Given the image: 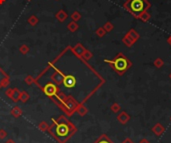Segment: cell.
I'll return each mask as SVG.
<instances>
[{"instance_id": "obj_1", "label": "cell", "mask_w": 171, "mask_h": 143, "mask_svg": "<svg viewBox=\"0 0 171 143\" xmlns=\"http://www.w3.org/2000/svg\"><path fill=\"white\" fill-rule=\"evenodd\" d=\"M71 61L72 63H69L67 51L55 60L51 65L55 72L48 82L54 83L56 86L62 85L64 89L59 96H65V93H67L68 97L73 98L77 103L81 104L103 84L104 79L74 52H72Z\"/></svg>"}, {"instance_id": "obj_2", "label": "cell", "mask_w": 171, "mask_h": 143, "mask_svg": "<svg viewBox=\"0 0 171 143\" xmlns=\"http://www.w3.org/2000/svg\"><path fill=\"white\" fill-rule=\"evenodd\" d=\"M53 120V125L49 127L48 132L59 143H65L76 132V127L65 117L61 116L57 120Z\"/></svg>"}, {"instance_id": "obj_3", "label": "cell", "mask_w": 171, "mask_h": 143, "mask_svg": "<svg viewBox=\"0 0 171 143\" xmlns=\"http://www.w3.org/2000/svg\"><path fill=\"white\" fill-rule=\"evenodd\" d=\"M104 62H106L113 68V70L116 72L118 75L122 76L124 75L127 70L132 67V62L127 58L123 53H118L112 60H107L105 59Z\"/></svg>"}, {"instance_id": "obj_4", "label": "cell", "mask_w": 171, "mask_h": 143, "mask_svg": "<svg viewBox=\"0 0 171 143\" xmlns=\"http://www.w3.org/2000/svg\"><path fill=\"white\" fill-rule=\"evenodd\" d=\"M150 6L148 0H127L124 3V8L135 18H138L143 12L147 11Z\"/></svg>"}, {"instance_id": "obj_5", "label": "cell", "mask_w": 171, "mask_h": 143, "mask_svg": "<svg viewBox=\"0 0 171 143\" xmlns=\"http://www.w3.org/2000/svg\"><path fill=\"white\" fill-rule=\"evenodd\" d=\"M43 91L47 96H50V97H54V96L57 95L58 93V88L57 86L52 82H48L46 83L45 85H43Z\"/></svg>"}, {"instance_id": "obj_6", "label": "cell", "mask_w": 171, "mask_h": 143, "mask_svg": "<svg viewBox=\"0 0 171 143\" xmlns=\"http://www.w3.org/2000/svg\"><path fill=\"white\" fill-rule=\"evenodd\" d=\"M117 120L119 121V123L125 125L130 121V115L126 111H120L117 115Z\"/></svg>"}, {"instance_id": "obj_7", "label": "cell", "mask_w": 171, "mask_h": 143, "mask_svg": "<svg viewBox=\"0 0 171 143\" xmlns=\"http://www.w3.org/2000/svg\"><path fill=\"white\" fill-rule=\"evenodd\" d=\"M151 131H152V133H153L154 135L161 136L164 132H165V128H164V126L162 125V124L156 123V124H155V125L151 128Z\"/></svg>"}, {"instance_id": "obj_8", "label": "cell", "mask_w": 171, "mask_h": 143, "mask_svg": "<svg viewBox=\"0 0 171 143\" xmlns=\"http://www.w3.org/2000/svg\"><path fill=\"white\" fill-rule=\"evenodd\" d=\"M126 35H128V36L130 37V38H131L135 43L138 41L139 37H140V35H139L138 32H137V31H136L134 28H131V29H130V30L128 31V32H127Z\"/></svg>"}, {"instance_id": "obj_9", "label": "cell", "mask_w": 171, "mask_h": 143, "mask_svg": "<svg viewBox=\"0 0 171 143\" xmlns=\"http://www.w3.org/2000/svg\"><path fill=\"white\" fill-rule=\"evenodd\" d=\"M94 143H113V142L111 141V139L106 134H102L99 136V138Z\"/></svg>"}, {"instance_id": "obj_10", "label": "cell", "mask_w": 171, "mask_h": 143, "mask_svg": "<svg viewBox=\"0 0 171 143\" xmlns=\"http://www.w3.org/2000/svg\"><path fill=\"white\" fill-rule=\"evenodd\" d=\"M122 41H123V43L124 44H125L127 47H131L132 45H134L135 44V42L133 41V40L130 38V37L128 36V35H125L123 37V39H122Z\"/></svg>"}, {"instance_id": "obj_11", "label": "cell", "mask_w": 171, "mask_h": 143, "mask_svg": "<svg viewBox=\"0 0 171 143\" xmlns=\"http://www.w3.org/2000/svg\"><path fill=\"white\" fill-rule=\"evenodd\" d=\"M77 112H78V114L80 115V116H84V115L88 112V110H87V108L81 103V104H79L78 108H77Z\"/></svg>"}, {"instance_id": "obj_12", "label": "cell", "mask_w": 171, "mask_h": 143, "mask_svg": "<svg viewBox=\"0 0 171 143\" xmlns=\"http://www.w3.org/2000/svg\"><path fill=\"white\" fill-rule=\"evenodd\" d=\"M110 110L112 111L113 113H119L120 111H121V106H120V104H118V103H113L112 105L110 106Z\"/></svg>"}, {"instance_id": "obj_13", "label": "cell", "mask_w": 171, "mask_h": 143, "mask_svg": "<svg viewBox=\"0 0 171 143\" xmlns=\"http://www.w3.org/2000/svg\"><path fill=\"white\" fill-rule=\"evenodd\" d=\"M150 16H151V15L148 13V11H145V12H143V13L138 18L140 20H142L143 22H147V21L150 19Z\"/></svg>"}, {"instance_id": "obj_14", "label": "cell", "mask_w": 171, "mask_h": 143, "mask_svg": "<svg viewBox=\"0 0 171 143\" xmlns=\"http://www.w3.org/2000/svg\"><path fill=\"white\" fill-rule=\"evenodd\" d=\"M6 81H7V76H6L5 73L0 69V87H2L4 85Z\"/></svg>"}, {"instance_id": "obj_15", "label": "cell", "mask_w": 171, "mask_h": 143, "mask_svg": "<svg viewBox=\"0 0 171 143\" xmlns=\"http://www.w3.org/2000/svg\"><path fill=\"white\" fill-rule=\"evenodd\" d=\"M153 64L156 68H161L164 65V61L161 58H156L153 62Z\"/></svg>"}, {"instance_id": "obj_16", "label": "cell", "mask_w": 171, "mask_h": 143, "mask_svg": "<svg viewBox=\"0 0 171 143\" xmlns=\"http://www.w3.org/2000/svg\"><path fill=\"white\" fill-rule=\"evenodd\" d=\"M39 127V129L41 130V131L43 132H45V131H48V129H49V126H48V124L46 123V122H41L38 125Z\"/></svg>"}, {"instance_id": "obj_17", "label": "cell", "mask_w": 171, "mask_h": 143, "mask_svg": "<svg viewBox=\"0 0 171 143\" xmlns=\"http://www.w3.org/2000/svg\"><path fill=\"white\" fill-rule=\"evenodd\" d=\"M11 113H12V115H13V116H15V117H19L20 115H21V110H20L18 107H15L14 109H12Z\"/></svg>"}, {"instance_id": "obj_18", "label": "cell", "mask_w": 171, "mask_h": 143, "mask_svg": "<svg viewBox=\"0 0 171 143\" xmlns=\"http://www.w3.org/2000/svg\"><path fill=\"white\" fill-rule=\"evenodd\" d=\"M7 137V132L4 129H0V139H5Z\"/></svg>"}, {"instance_id": "obj_19", "label": "cell", "mask_w": 171, "mask_h": 143, "mask_svg": "<svg viewBox=\"0 0 171 143\" xmlns=\"http://www.w3.org/2000/svg\"><path fill=\"white\" fill-rule=\"evenodd\" d=\"M113 29V25L111 23H106L105 24V30L106 31H111Z\"/></svg>"}, {"instance_id": "obj_20", "label": "cell", "mask_w": 171, "mask_h": 143, "mask_svg": "<svg viewBox=\"0 0 171 143\" xmlns=\"http://www.w3.org/2000/svg\"><path fill=\"white\" fill-rule=\"evenodd\" d=\"M121 143H134V141H133L131 138L127 137V138H125V139H124V140H123L122 142H121Z\"/></svg>"}, {"instance_id": "obj_21", "label": "cell", "mask_w": 171, "mask_h": 143, "mask_svg": "<svg viewBox=\"0 0 171 143\" xmlns=\"http://www.w3.org/2000/svg\"><path fill=\"white\" fill-rule=\"evenodd\" d=\"M138 143H150V141H149L147 138H142V139H140V140H139Z\"/></svg>"}, {"instance_id": "obj_22", "label": "cell", "mask_w": 171, "mask_h": 143, "mask_svg": "<svg viewBox=\"0 0 171 143\" xmlns=\"http://www.w3.org/2000/svg\"><path fill=\"white\" fill-rule=\"evenodd\" d=\"M91 56H92V54L90 53V52H86V53L84 54V57H85V59H89V58H91Z\"/></svg>"}, {"instance_id": "obj_23", "label": "cell", "mask_w": 171, "mask_h": 143, "mask_svg": "<svg viewBox=\"0 0 171 143\" xmlns=\"http://www.w3.org/2000/svg\"><path fill=\"white\" fill-rule=\"evenodd\" d=\"M97 33H98V35L102 36V35H104V34H105V30H103V29H99V30L97 31Z\"/></svg>"}, {"instance_id": "obj_24", "label": "cell", "mask_w": 171, "mask_h": 143, "mask_svg": "<svg viewBox=\"0 0 171 143\" xmlns=\"http://www.w3.org/2000/svg\"><path fill=\"white\" fill-rule=\"evenodd\" d=\"M21 98H22L23 101H25L26 99H27V94H26V93H23V94H22V97H21Z\"/></svg>"}, {"instance_id": "obj_25", "label": "cell", "mask_w": 171, "mask_h": 143, "mask_svg": "<svg viewBox=\"0 0 171 143\" xmlns=\"http://www.w3.org/2000/svg\"><path fill=\"white\" fill-rule=\"evenodd\" d=\"M167 42H168V44L171 46V35L168 37V38H167Z\"/></svg>"}, {"instance_id": "obj_26", "label": "cell", "mask_w": 171, "mask_h": 143, "mask_svg": "<svg viewBox=\"0 0 171 143\" xmlns=\"http://www.w3.org/2000/svg\"><path fill=\"white\" fill-rule=\"evenodd\" d=\"M5 143H15V142H14L13 140H12V139H9V140H7Z\"/></svg>"}, {"instance_id": "obj_27", "label": "cell", "mask_w": 171, "mask_h": 143, "mask_svg": "<svg viewBox=\"0 0 171 143\" xmlns=\"http://www.w3.org/2000/svg\"><path fill=\"white\" fill-rule=\"evenodd\" d=\"M169 78H170V79H171V73H170V74H169Z\"/></svg>"}, {"instance_id": "obj_28", "label": "cell", "mask_w": 171, "mask_h": 143, "mask_svg": "<svg viewBox=\"0 0 171 143\" xmlns=\"http://www.w3.org/2000/svg\"><path fill=\"white\" fill-rule=\"evenodd\" d=\"M170 121H171V116H170Z\"/></svg>"}]
</instances>
